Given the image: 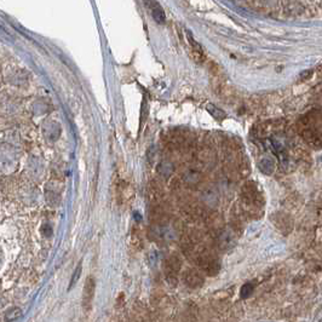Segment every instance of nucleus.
Listing matches in <instances>:
<instances>
[{
  "label": "nucleus",
  "mask_w": 322,
  "mask_h": 322,
  "mask_svg": "<svg viewBox=\"0 0 322 322\" xmlns=\"http://www.w3.org/2000/svg\"><path fill=\"white\" fill-rule=\"evenodd\" d=\"M253 288H254V285H253V283H251V282L246 283V285L242 286L241 287V291H240L241 298H247V297L251 296L252 292H253Z\"/></svg>",
  "instance_id": "6e6552de"
},
{
  "label": "nucleus",
  "mask_w": 322,
  "mask_h": 322,
  "mask_svg": "<svg viewBox=\"0 0 322 322\" xmlns=\"http://www.w3.org/2000/svg\"><path fill=\"white\" fill-rule=\"evenodd\" d=\"M81 271H83V265H81V263H79L78 264V267H77V269L74 270V273H73V276H72V280H71V285H69V287H73L75 283L78 282V280L80 279V275H81Z\"/></svg>",
  "instance_id": "1a4fd4ad"
},
{
  "label": "nucleus",
  "mask_w": 322,
  "mask_h": 322,
  "mask_svg": "<svg viewBox=\"0 0 322 322\" xmlns=\"http://www.w3.org/2000/svg\"><path fill=\"white\" fill-rule=\"evenodd\" d=\"M206 110L208 112V114L212 115V118L218 120V121H222L223 119L227 118L226 113H224L222 109L217 108V107L213 106V104H208V106L206 107Z\"/></svg>",
  "instance_id": "423d86ee"
},
{
  "label": "nucleus",
  "mask_w": 322,
  "mask_h": 322,
  "mask_svg": "<svg viewBox=\"0 0 322 322\" xmlns=\"http://www.w3.org/2000/svg\"><path fill=\"white\" fill-rule=\"evenodd\" d=\"M182 262L181 258L177 254H171L166 260L165 263V270H166V279L171 283L172 286L177 285V274L181 270Z\"/></svg>",
  "instance_id": "f257e3e1"
},
{
  "label": "nucleus",
  "mask_w": 322,
  "mask_h": 322,
  "mask_svg": "<svg viewBox=\"0 0 322 322\" xmlns=\"http://www.w3.org/2000/svg\"><path fill=\"white\" fill-rule=\"evenodd\" d=\"M94 291H96V281L93 280V277H87V280L85 281L83 291V307L86 311H88L92 308Z\"/></svg>",
  "instance_id": "f03ea898"
},
{
  "label": "nucleus",
  "mask_w": 322,
  "mask_h": 322,
  "mask_svg": "<svg viewBox=\"0 0 322 322\" xmlns=\"http://www.w3.org/2000/svg\"><path fill=\"white\" fill-rule=\"evenodd\" d=\"M21 315H22V310L20 308H11L4 314V321L17 320Z\"/></svg>",
  "instance_id": "0eeeda50"
},
{
  "label": "nucleus",
  "mask_w": 322,
  "mask_h": 322,
  "mask_svg": "<svg viewBox=\"0 0 322 322\" xmlns=\"http://www.w3.org/2000/svg\"><path fill=\"white\" fill-rule=\"evenodd\" d=\"M184 281L189 287H194V288H197V287L203 286L204 276L200 271L195 269H189L185 271L184 274Z\"/></svg>",
  "instance_id": "20e7f679"
},
{
  "label": "nucleus",
  "mask_w": 322,
  "mask_h": 322,
  "mask_svg": "<svg viewBox=\"0 0 322 322\" xmlns=\"http://www.w3.org/2000/svg\"><path fill=\"white\" fill-rule=\"evenodd\" d=\"M187 38H188V42L190 44L191 47V52H192V57L199 63H201L205 59V55L203 51V47H201L200 44H199L197 40L194 39V37L191 36L190 31L187 30Z\"/></svg>",
  "instance_id": "39448f33"
},
{
  "label": "nucleus",
  "mask_w": 322,
  "mask_h": 322,
  "mask_svg": "<svg viewBox=\"0 0 322 322\" xmlns=\"http://www.w3.org/2000/svg\"><path fill=\"white\" fill-rule=\"evenodd\" d=\"M144 5H146L147 10L149 11L151 17L154 18V21L159 24H164L166 22V15L164 9L161 8V5L157 3V0H143Z\"/></svg>",
  "instance_id": "7ed1b4c3"
}]
</instances>
